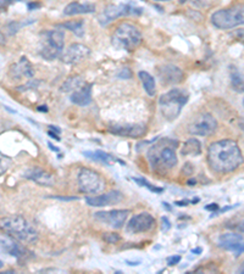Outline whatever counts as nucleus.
Returning a JSON list of instances; mask_svg holds the SVG:
<instances>
[{
    "mask_svg": "<svg viewBox=\"0 0 244 274\" xmlns=\"http://www.w3.org/2000/svg\"><path fill=\"white\" fill-rule=\"evenodd\" d=\"M103 240L108 244H117L121 240V236L117 233H104L103 234Z\"/></svg>",
    "mask_w": 244,
    "mask_h": 274,
    "instance_id": "nucleus-31",
    "label": "nucleus"
},
{
    "mask_svg": "<svg viewBox=\"0 0 244 274\" xmlns=\"http://www.w3.org/2000/svg\"><path fill=\"white\" fill-rule=\"evenodd\" d=\"M188 93L183 89L174 88L165 93L159 99V107L161 115L167 121H175L180 116L184 105L188 102Z\"/></svg>",
    "mask_w": 244,
    "mask_h": 274,
    "instance_id": "nucleus-4",
    "label": "nucleus"
},
{
    "mask_svg": "<svg viewBox=\"0 0 244 274\" xmlns=\"http://www.w3.org/2000/svg\"><path fill=\"white\" fill-rule=\"evenodd\" d=\"M95 11V5L89 4H81V3L74 2L70 3L65 6L64 9V15L65 16H75V15H84V14H92Z\"/></svg>",
    "mask_w": 244,
    "mask_h": 274,
    "instance_id": "nucleus-22",
    "label": "nucleus"
},
{
    "mask_svg": "<svg viewBox=\"0 0 244 274\" xmlns=\"http://www.w3.org/2000/svg\"><path fill=\"white\" fill-rule=\"evenodd\" d=\"M36 22V20H33V18H30V20H25L21 21V22H17V21H14V22H10L6 26V30H8L9 34H11V36H14L15 33H17L18 31L21 30L23 26H27V24H31Z\"/></svg>",
    "mask_w": 244,
    "mask_h": 274,
    "instance_id": "nucleus-29",
    "label": "nucleus"
},
{
    "mask_svg": "<svg viewBox=\"0 0 244 274\" xmlns=\"http://www.w3.org/2000/svg\"><path fill=\"white\" fill-rule=\"evenodd\" d=\"M52 199H56V200H61V201H74L78 200L77 196H50Z\"/></svg>",
    "mask_w": 244,
    "mask_h": 274,
    "instance_id": "nucleus-35",
    "label": "nucleus"
},
{
    "mask_svg": "<svg viewBox=\"0 0 244 274\" xmlns=\"http://www.w3.org/2000/svg\"><path fill=\"white\" fill-rule=\"evenodd\" d=\"M238 273H240V274H244V262L242 263V266H240L239 268H238Z\"/></svg>",
    "mask_w": 244,
    "mask_h": 274,
    "instance_id": "nucleus-46",
    "label": "nucleus"
},
{
    "mask_svg": "<svg viewBox=\"0 0 244 274\" xmlns=\"http://www.w3.org/2000/svg\"><path fill=\"white\" fill-rule=\"evenodd\" d=\"M59 28H66V30L71 31L76 34L77 37H83L84 30H83V21H67V22H64L61 24H58Z\"/></svg>",
    "mask_w": 244,
    "mask_h": 274,
    "instance_id": "nucleus-27",
    "label": "nucleus"
},
{
    "mask_svg": "<svg viewBox=\"0 0 244 274\" xmlns=\"http://www.w3.org/2000/svg\"><path fill=\"white\" fill-rule=\"evenodd\" d=\"M243 106H244V99H243Z\"/></svg>",
    "mask_w": 244,
    "mask_h": 274,
    "instance_id": "nucleus-51",
    "label": "nucleus"
},
{
    "mask_svg": "<svg viewBox=\"0 0 244 274\" xmlns=\"http://www.w3.org/2000/svg\"><path fill=\"white\" fill-rule=\"evenodd\" d=\"M17 2H25V0H17Z\"/></svg>",
    "mask_w": 244,
    "mask_h": 274,
    "instance_id": "nucleus-50",
    "label": "nucleus"
},
{
    "mask_svg": "<svg viewBox=\"0 0 244 274\" xmlns=\"http://www.w3.org/2000/svg\"><path fill=\"white\" fill-rule=\"evenodd\" d=\"M162 205H164V207L166 208L167 211H171V210H172L171 206H168V204H167V202H162Z\"/></svg>",
    "mask_w": 244,
    "mask_h": 274,
    "instance_id": "nucleus-45",
    "label": "nucleus"
},
{
    "mask_svg": "<svg viewBox=\"0 0 244 274\" xmlns=\"http://www.w3.org/2000/svg\"><path fill=\"white\" fill-rule=\"evenodd\" d=\"M230 76H231V86H232V89L238 93H243L244 92V78H242V76H240L239 71L237 70V67L231 66Z\"/></svg>",
    "mask_w": 244,
    "mask_h": 274,
    "instance_id": "nucleus-26",
    "label": "nucleus"
},
{
    "mask_svg": "<svg viewBox=\"0 0 244 274\" xmlns=\"http://www.w3.org/2000/svg\"><path fill=\"white\" fill-rule=\"evenodd\" d=\"M202 154V143L197 138H190L184 142L181 148L182 156H198Z\"/></svg>",
    "mask_w": 244,
    "mask_h": 274,
    "instance_id": "nucleus-23",
    "label": "nucleus"
},
{
    "mask_svg": "<svg viewBox=\"0 0 244 274\" xmlns=\"http://www.w3.org/2000/svg\"><path fill=\"white\" fill-rule=\"evenodd\" d=\"M38 111H44V112H46V111H48V108H46V106L44 105V106H39L38 107Z\"/></svg>",
    "mask_w": 244,
    "mask_h": 274,
    "instance_id": "nucleus-47",
    "label": "nucleus"
},
{
    "mask_svg": "<svg viewBox=\"0 0 244 274\" xmlns=\"http://www.w3.org/2000/svg\"><path fill=\"white\" fill-rule=\"evenodd\" d=\"M192 204V201H188V200H186V201H176L175 202V205H177V206H186L187 204Z\"/></svg>",
    "mask_w": 244,
    "mask_h": 274,
    "instance_id": "nucleus-41",
    "label": "nucleus"
},
{
    "mask_svg": "<svg viewBox=\"0 0 244 274\" xmlns=\"http://www.w3.org/2000/svg\"><path fill=\"white\" fill-rule=\"evenodd\" d=\"M206 210H209V211H216L218 210V205L217 204H211V205H208V206L205 207Z\"/></svg>",
    "mask_w": 244,
    "mask_h": 274,
    "instance_id": "nucleus-39",
    "label": "nucleus"
},
{
    "mask_svg": "<svg viewBox=\"0 0 244 274\" xmlns=\"http://www.w3.org/2000/svg\"><path fill=\"white\" fill-rule=\"evenodd\" d=\"M83 155L87 158H89V160L95 161V162H102L104 165H111L114 161H118L112 155L108 154V152H104L102 150H96V151H84ZM118 162H121V161H118ZM124 163V162H121Z\"/></svg>",
    "mask_w": 244,
    "mask_h": 274,
    "instance_id": "nucleus-24",
    "label": "nucleus"
},
{
    "mask_svg": "<svg viewBox=\"0 0 244 274\" xmlns=\"http://www.w3.org/2000/svg\"><path fill=\"white\" fill-rule=\"evenodd\" d=\"M180 261H181V256H171V257L167 258V262H168V264H170V266H174V264L178 263Z\"/></svg>",
    "mask_w": 244,
    "mask_h": 274,
    "instance_id": "nucleus-37",
    "label": "nucleus"
},
{
    "mask_svg": "<svg viewBox=\"0 0 244 274\" xmlns=\"http://www.w3.org/2000/svg\"><path fill=\"white\" fill-rule=\"evenodd\" d=\"M16 238L10 234H3L2 235V251L5 254L11 255V256L16 257L17 260H27V258L32 257V252L27 250L23 245L15 240Z\"/></svg>",
    "mask_w": 244,
    "mask_h": 274,
    "instance_id": "nucleus-12",
    "label": "nucleus"
},
{
    "mask_svg": "<svg viewBox=\"0 0 244 274\" xmlns=\"http://www.w3.org/2000/svg\"><path fill=\"white\" fill-rule=\"evenodd\" d=\"M48 146L50 148V150H53V151H55V152H59V149L55 148V146L53 145L52 143H48Z\"/></svg>",
    "mask_w": 244,
    "mask_h": 274,
    "instance_id": "nucleus-44",
    "label": "nucleus"
},
{
    "mask_svg": "<svg viewBox=\"0 0 244 274\" xmlns=\"http://www.w3.org/2000/svg\"><path fill=\"white\" fill-rule=\"evenodd\" d=\"M92 84L86 83L81 88L75 90L71 95L70 100L78 106H86L92 101Z\"/></svg>",
    "mask_w": 244,
    "mask_h": 274,
    "instance_id": "nucleus-21",
    "label": "nucleus"
},
{
    "mask_svg": "<svg viewBox=\"0 0 244 274\" xmlns=\"http://www.w3.org/2000/svg\"><path fill=\"white\" fill-rule=\"evenodd\" d=\"M218 246L239 256L244 252V238L238 232L225 233L218 238Z\"/></svg>",
    "mask_w": 244,
    "mask_h": 274,
    "instance_id": "nucleus-13",
    "label": "nucleus"
},
{
    "mask_svg": "<svg viewBox=\"0 0 244 274\" xmlns=\"http://www.w3.org/2000/svg\"><path fill=\"white\" fill-rule=\"evenodd\" d=\"M83 84H86L82 80L81 77H70L66 82L62 84V92H71V90H77L78 88H81V87L83 86Z\"/></svg>",
    "mask_w": 244,
    "mask_h": 274,
    "instance_id": "nucleus-28",
    "label": "nucleus"
},
{
    "mask_svg": "<svg viewBox=\"0 0 244 274\" xmlns=\"http://www.w3.org/2000/svg\"><path fill=\"white\" fill-rule=\"evenodd\" d=\"M138 77L140 79V82L143 84V88L147 92V94L149 96H154L156 93V84L155 79L153 78V76L150 73L147 72V71H139Z\"/></svg>",
    "mask_w": 244,
    "mask_h": 274,
    "instance_id": "nucleus-25",
    "label": "nucleus"
},
{
    "mask_svg": "<svg viewBox=\"0 0 244 274\" xmlns=\"http://www.w3.org/2000/svg\"><path fill=\"white\" fill-rule=\"evenodd\" d=\"M78 189L81 193L88 195H95L105 189V180L99 173L89 168H81L77 174Z\"/></svg>",
    "mask_w": 244,
    "mask_h": 274,
    "instance_id": "nucleus-8",
    "label": "nucleus"
},
{
    "mask_svg": "<svg viewBox=\"0 0 244 274\" xmlns=\"http://www.w3.org/2000/svg\"><path fill=\"white\" fill-rule=\"evenodd\" d=\"M202 251H203V249H202V248H197V249H193V250H192L193 254H196V255L202 254Z\"/></svg>",
    "mask_w": 244,
    "mask_h": 274,
    "instance_id": "nucleus-43",
    "label": "nucleus"
},
{
    "mask_svg": "<svg viewBox=\"0 0 244 274\" xmlns=\"http://www.w3.org/2000/svg\"><path fill=\"white\" fill-rule=\"evenodd\" d=\"M217 129V121L210 114H200L188 126V132L192 135L209 136L212 135Z\"/></svg>",
    "mask_w": 244,
    "mask_h": 274,
    "instance_id": "nucleus-10",
    "label": "nucleus"
},
{
    "mask_svg": "<svg viewBox=\"0 0 244 274\" xmlns=\"http://www.w3.org/2000/svg\"><path fill=\"white\" fill-rule=\"evenodd\" d=\"M132 180H133V182H136L137 184H139L140 186H145V188L149 189L150 191L156 193V194H160V193L164 191V189H162V188H158V186L150 184L148 180L144 179V178H132Z\"/></svg>",
    "mask_w": 244,
    "mask_h": 274,
    "instance_id": "nucleus-30",
    "label": "nucleus"
},
{
    "mask_svg": "<svg viewBox=\"0 0 244 274\" xmlns=\"http://www.w3.org/2000/svg\"><path fill=\"white\" fill-rule=\"evenodd\" d=\"M28 10H36V9L40 8L39 3H28Z\"/></svg>",
    "mask_w": 244,
    "mask_h": 274,
    "instance_id": "nucleus-38",
    "label": "nucleus"
},
{
    "mask_svg": "<svg viewBox=\"0 0 244 274\" xmlns=\"http://www.w3.org/2000/svg\"><path fill=\"white\" fill-rule=\"evenodd\" d=\"M232 37L236 40H238V42L243 43V44H244V28H243V30L234 31V32L232 33Z\"/></svg>",
    "mask_w": 244,
    "mask_h": 274,
    "instance_id": "nucleus-34",
    "label": "nucleus"
},
{
    "mask_svg": "<svg viewBox=\"0 0 244 274\" xmlns=\"http://www.w3.org/2000/svg\"><path fill=\"white\" fill-rule=\"evenodd\" d=\"M208 163L214 172L231 173L244 162L242 150L237 142L222 139L214 142L208 148Z\"/></svg>",
    "mask_w": 244,
    "mask_h": 274,
    "instance_id": "nucleus-1",
    "label": "nucleus"
},
{
    "mask_svg": "<svg viewBox=\"0 0 244 274\" xmlns=\"http://www.w3.org/2000/svg\"><path fill=\"white\" fill-rule=\"evenodd\" d=\"M49 127H50V129L54 130V132L58 133V134H60V133H61V129L58 128V127H56V126H49Z\"/></svg>",
    "mask_w": 244,
    "mask_h": 274,
    "instance_id": "nucleus-42",
    "label": "nucleus"
},
{
    "mask_svg": "<svg viewBox=\"0 0 244 274\" xmlns=\"http://www.w3.org/2000/svg\"><path fill=\"white\" fill-rule=\"evenodd\" d=\"M25 177L42 186H53L55 184L54 176L48 173L46 171L42 170V168H30V170L25 172Z\"/></svg>",
    "mask_w": 244,
    "mask_h": 274,
    "instance_id": "nucleus-19",
    "label": "nucleus"
},
{
    "mask_svg": "<svg viewBox=\"0 0 244 274\" xmlns=\"http://www.w3.org/2000/svg\"><path fill=\"white\" fill-rule=\"evenodd\" d=\"M130 210H111V211H99L94 213V220L100 223L108 224L115 229L122 228L126 222Z\"/></svg>",
    "mask_w": 244,
    "mask_h": 274,
    "instance_id": "nucleus-11",
    "label": "nucleus"
},
{
    "mask_svg": "<svg viewBox=\"0 0 244 274\" xmlns=\"http://www.w3.org/2000/svg\"><path fill=\"white\" fill-rule=\"evenodd\" d=\"M226 227L233 229L234 232L244 233V221H237V222H232L231 224H227Z\"/></svg>",
    "mask_w": 244,
    "mask_h": 274,
    "instance_id": "nucleus-32",
    "label": "nucleus"
},
{
    "mask_svg": "<svg viewBox=\"0 0 244 274\" xmlns=\"http://www.w3.org/2000/svg\"><path fill=\"white\" fill-rule=\"evenodd\" d=\"M158 76L162 86L168 87L182 82L184 73L176 65L166 64L158 68Z\"/></svg>",
    "mask_w": 244,
    "mask_h": 274,
    "instance_id": "nucleus-15",
    "label": "nucleus"
},
{
    "mask_svg": "<svg viewBox=\"0 0 244 274\" xmlns=\"http://www.w3.org/2000/svg\"><path fill=\"white\" fill-rule=\"evenodd\" d=\"M177 146L178 143L176 140L170 138L159 139L155 144L150 146L147 152V158L154 172L165 174L175 168L178 162L176 155Z\"/></svg>",
    "mask_w": 244,
    "mask_h": 274,
    "instance_id": "nucleus-2",
    "label": "nucleus"
},
{
    "mask_svg": "<svg viewBox=\"0 0 244 274\" xmlns=\"http://www.w3.org/2000/svg\"><path fill=\"white\" fill-rule=\"evenodd\" d=\"M64 32L59 30L44 31L40 33L39 37V55L44 60L52 61L61 56L65 45Z\"/></svg>",
    "mask_w": 244,
    "mask_h": 274,
    "instance_id": "nucleus-5",
    "label": "nucleus"
},
{
    "mask_svg": "<svg viewBox=\"0 0 244 274\" xmlns=\"http://www.w3.org/2000/svg\"><path fill=\"white\" fill-rule=\"evenodd\" d=\"M194 183H196V179H192V180H189L188 184L190 185V184H194Z\"/></svg>",
    "mask_w": 244,
    "mask_h": 274,
    "instance_id": "nucleus-48",
    "label": "nucleus"
},
{
    "mask_svg": "<svg viewBox=\"0 0 244 274\" xmlns=\"http://www.w3.org/2000/svg\"><path fill=\"white\" fill-rule=\"evenodd\" d=\"M143 14V9L138 8L134 4H118L109 5L104 9V11L99 15L98 21L102 26H106L111 21L116 20L122 16H138Z\"/></svg>",
    "mask_w": 244,
    "mask_h": 274,
    "instance_id": "nucleus-9",
    "label": "nucleus"
},
{
    "mask_svg": "<svg viewBox=\"0 0 244 274\" xmlns=\"http://www.w3.org/2000/svg\"><path fill=\"white\" fill-rule=\"evenodd\" d=\"M161 222H162V230H165V232H166V230L171 228L170 221H168L166 217H161Z\"/></svg>",
    "mask_w": 244,
    "mask_h": 274,
    "instance_id": "nucleus-36",
    "label": "nucleus"
},
{
    "mask_svg": "<svg viewBox=\"0 0 244 274\" xmlns=\"http://www.w3.org/2000/svg\"><path fill=\"white\" fill-rule=\"evenodd\" d=\"M122 199H124V195H122L121 191L111 190L103 195L87 196L86 202H87V205H89V206H93V207H104V206H110V205L118 204Z\"/></svg>",
    "mask_w": 244,
    "mask_h": 274,
    "instance_id": "nucleus-18",
    "label": "nucleus"
},
{
    "mask_svg": "<svg viewBox=\"0 0 244 274\" xmlns=\"http://www.w3.org/2000/svg\"><path fill=\"white\" fill-rule=\"evenodd\" d=\"M109 130L112 134L126 138H140L145 135L147 127L144 124H111L109 126Z\"/></svg>",
    "mask_w": 244,
    "mask_h": 274,
    "instance_id": "nucleus-17",
    "label": "nucleus"
},
{
    "mask_svg": "<svg viewBox=\"0 0 244 274\" xmlns=\"http://www.w3.org/2000/svg\"><path fill=\"white\" fill-rule=\"evenodd\" d=\"M156 2H168V0H156Z\"/></svg>",
    "mask_w": 244,
    "mask_h": 274,
    "instance_id": "nucleus-49",
    "label": "nucleus"
},
{
    "mask_svg": "<svg viewBox=\"0 0 244 274\" xmlns=\"http://www.w3.org/2000/svg\"><path fill=\"white\" fill-rule=\"evenodd\" d=\"M2 229L5 233L16 238L17 240L26 242V244H34L38 240V232L32 226V223L28 222L21 216L6 217L2 220Z\"/></svg>",
    "mask_w": 244,
    "mask_h": 274,
    "instance_id": "nucleus-3",
    "label": "nucleus"
},
{
    "mask_svg": "<svg viewBox=\"0 0 244 274\" xmlns=\"http://www.w3.org/2000/svg\"><path fill=\"white\" fill-rule=\"evenodd\" d=\"M90 55V49L88 46L80 44V43H75V44H71L65 51H62L61 54V61L65 62V64L72 65V64H78V62H82L88 59V56Z\"/></svg>",
    "mask_w": 244,
    "mask_h": 274,
    "instance_id": "nucleus-16",
    "label": "nucleus"
},
{
    "mask_svg": "<svg viewBox=\"0 0 244 274\" xmlns=\"http://www.w3.org/2000/svg\"><path fill=\"white\" fill-rule=\"evenodd\" d=\"M48 134H49L50 136H52V138H54V139H56V140H60V136H59V135H58V133H55L54 130H52V129L48 130Z\"/></svg>",
    "mask_w": 244,
    "mask_h": 274,
    "instance_id": "nucleus-40",
    "label": "nucleus"
},
{
    "mask_svg": "<svg viewBox=\"0 0 244 274\" xmlns=\"http://www.w3.org/2000/svg\"><path fill=\"white\" fill-rule=\"evenodd\" d=\"M117 77L121 79H130L132 77V72L130 68H122L120 72L117 73Z\"/></svg>",
    "mask_w": 244,
    "mask_h": 274,
    "instance_id": "nucleus-33",
    "label": "nucleus"
},
{
    "mask_svg": "<svg viewBox=\"0 0 244 274\" xmlns=\"http://www.w3.org/2000/svg\"><path fill=\"white\" fill-rule=\"evenodd\" d=\"M10 76L14 79H21L22 77H26V78H32V77L34 76V71L32 68V65H31V62L27 60V58L22 56L17 64L12 65L10 68Z\"/></svg>",
    "mask_w": 244,
    "mask_h": 274,
    "instance_id": "nucleus-20",
    "label": "nucleus"
},
{
    "mask_svg": "<svg viewBox=\"0 0 244 274\" xmlns=\"http://www.w3.org/2000/svg\"><path fill=\"white\" fill-rule=\"evenodd\" d=\"M242 128H243V130H244V124H243V127H242Z\"/></svg>",
    "mask_w": 244,
    "mask_h": 274,
    "instance_id": "nucleus-52",
    "label": "nucleus"
},
{
    "mask_svg": "<svg viewBox=\"0 0 244 274\" xmlns=\"http://www.w3.org/2000/svg\"><path fill=\"white\" fill-rule=\"evenodd\" d=\"M111 42L116 49L131 51L142 43V33L134 24L124 22L115 30Z\"/></svg>",
    "mask_w": 244,
    "mask_h": 274,
    "instance_id": "nucleus-6",
    "label": "nucleus"
},
{
    "mask_svg": "<svg viewBox=\"0 0 244 274\" xmlns=\"http://www.w3.org/2000/svg\"><path fill=\"white\" fill-rule=\"evenodd\" d=\"M155 218L149 212H140L128 221L126 230L132 234H138V233H145L154 228Z\"/></svg>",
    "mask_w": 244,
    "mask_h": 274,
    "instance_id": "nucleus-14",
    "label": "nucleus"
},
{
    "mask_svg": "<svg viewBox=\"0 0 244 274\" xmlns=\"http://www.w3.org/2000/svg\"><path fill=\"white\" fill-rule=\"evenodd\" d=\"M211 23L218 30H232L244 24V4H236L230 8L215 11L210 17Z\"/></svg>",
    "mask_w": 244,
    "mask_h": 274,
    "instance_id": "nucleus-7",
    "label": "nucleus"
}]
</instances>
